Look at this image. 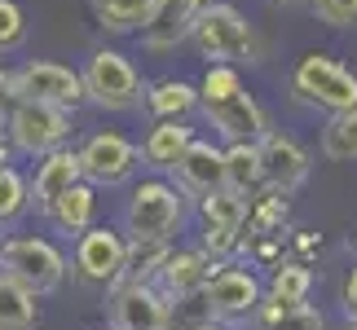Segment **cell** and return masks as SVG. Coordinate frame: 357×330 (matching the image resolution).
Returning <instances> with one entry per match:
<instances>
[{"mask_svg": "<svg viewBox=\"0 0 357 330\" xmlns=\"http://www.w3.org/2000/svg\"><path fill=\"white\" fill-rule=\"evenodd\" d=\"M190 220V198L176 189L168 176H146L132 181L128 203H123V238L128 242H176V233Z\"/></svg>", "mask_w": 357, "mask_h": 330, "instance_id": "cell-2", "label": "cell"}, {"mask_svg": "<svg viewBox=\"0 0 357 330\" xmlns=\"http://www.w3.org/2000/svg\"><path fill=\"white\" fill-rule=\"evenodd\" d=\"M212 269H216V260L203 256V246H176L172 242L168 256H163V265H159L155 286L172 299V304H181V299H195L203 291V282H208Z\"/></svg>", "mask_w": 357, "mask_h": 330, "instance_id": "cell-17", "label": "cell"}, {"mask_svg": "<svg viewBox=\"0 0 357 330\" xmlns=\"http://www.w3.org/2000/svg\"><path fill=\"white\" fill-rule=\"evenodd\" d=\"M168 246H172V242H128V256H123L119 282H155L163 256H168Z\"/></svg>", "mask_w": 357, "mask_h": 330, "instance_id": "cell-30", "label": "cell"}, {"mask_svg": "<svg viewBox=\"0 0 357 330\" xmlns=\"http://www.w3.org/2000/svg\"><path fill=\"white\" fill-rule=\"evenodd\" d=\"M195 136H199V128L190 119H150L146 136L137 141V150H142V168L168 176L172 163L185 155V146L195 141Z\"/></svg>", "mask_w": 357, "mask_h": 330, "instance_id": "cell-18", "label": "cell"}, {"mask_svg": "<svg viewBox=\"0 0 357 330\" xmlns=\"http://www.w3.org/2000/svg\"><path fill=\"white\" fill-rule=\"evenodd\" d=\"M36 326H40V295H31L9 273H0V330H36Z\"/></svg>", "mask_w": 357, "mask_h": 330, "instance_id": "cell-25", "label": "cell"}, {"mask_svg": "<svg viewBox=\"0 0 357 330\" xmlns=\"http://www.w3.org/2000/svg\"><path fill=\"white\" fill-rule=\"evenodd\" d=\"M106 322L115 330H172L176 304L155 282H115L106 286Z\"/></svg>", "mask_w": 357, "mask_h": 330, "instance_id": "cell-10", "label": "cell"}, {"mask_svg": "<svg viewBox=\"0 0 357 330\" xmlns=\"http://www.w3.org/2000/svg\"><path fill=\"white\" fill-rule=\"evenodd\" d=\"M98 194L102 189L98 185H89V181H75L66 194L49 207V225H53V233H62L66 242L75 238V233H84L89 225H98Z\"/></svg>", "mask_w": 357, "mask_h": 330, "instance_id": "cell-20", "label": "cell"}, {"mask_svg": "<svg viewBox=\"0 0 357 330\" xmlns=\"http://www.w3.org/2000/svg\"><path fill=\"white\" fill-rule=\"evenodd\" d=\"M269 5H273V9H309L313 0H269Z\"/></svg>", "mask_w": 357, "mask_h": 330, "instance_id": "cell-37", "label": "cell"}, {"mask_svg": "<svg viewBox=\"0 0 357 330\" xmlns=\"http://www.w3.org/2000/svg\"><path fill=\"white\" fill-rule=\"evenodd\" d=\"M75 181H84L75 146H58V150H49V155H40L36 168L26 172V212L45 220L49 207H53V203H58Z\"/></svg>", "mask_w": 357, "mask_h": 330, "instance_id": "cell-14", "label": "cell"}, {"mask_svg": "<svg viewBox=\"0 0 357 330\" xmlns=\"http://www.w3.org/2000/svg\"><path fill=\"white\" fill-rule=\"evenodd\" d=\"M203 317H216V322H252V313L260 308V299H265V278L243 265V260H221L208 282H203Z\"/></svg>", "mask_w": 357, "mask_h": 330, "instance_id": "cell-8", "label": "cell"}, {"mask_svg": "<svg viewBox=\"0 0 357 330\" xmlns=\"http://www.w3.org/2000/svg\"><path fill=\"white\" fill-rule=\"evenodd\" d=\"M318 246H322V238H313V233H296V260H305V256H313V251H318Z\"/></svg>", "mask_w": 357, "mask_h": 330, "instance_id": "cell-35", "label": "cell"}, {"mask_svg": "<svg viewBox=\"0 0 357 330\" xmlns=\"http://www.w3.org/2000/svg\"><path fill=\"white\" fill-rule=\"evenodd\" d=\"M168 181L181 189L185 198H203L212 194V189L225 185V146L212 141V136H195V141L185 146V155L172 163Z\"/></svg>", "mask_w": 357, "mask_h": 330, "instance_id": "cell-15", "label": "cell"}, {"mask_svg": "<svg viewBox=\"0 0 357 330\" xmlns=\"http://www.w3.org/2000/svg\"><path fill=\"white\" fill-rule=\"evenodd\" d=\"M98 330H115V326H111V322H106V326H98Z\"/></svg>", "mask_w": 357, "mask_h": 330, "instance_id": "cell-41", "label": "cell"}, {"mask_svg": "<svg viewBox=\"0 0 357 330\" xmlns=\"http://www.w3.org/2000/svg\"><path fill=\"white\" fill-rule=\"evenodd\" d=\"M260 150V172H265V185L282 189V194H296L300 185L313 176V155L300 136L282 132V128H269L265 136L256 141Z\"/></svg>", "mask_w": 357, "mask_h": 330, "instance_id": "cell-13", "label": "cell"}, {"mask_svg": "<svg viewBox=\"0 0 357 330\" xmlns=\"http://www.w3.org/2000/svg\"><path fill=\"white\" fill-rule=\"evenodd\" d=\"M349 246H353V251H357V233H353V238H349Z\"/></svg>", "mask_w": 357, "mask_h": 330, "instance_id": "cell-40", "label": "cell"}, {"mask_svg": "<svg viewBox=\"0 0 357 330\" xmlns=\"http://www.w3.org/2000/svg\"><path fill=\"white\" fill-rule=\"evenodd\" d=\"M340 330H357V317H344V326H340Z\"/></svg>", "mask_w": 357, "mask_h": 330, "instance_id": "cell-39", "label": "cell"}, {"mask_svg": "<svg viewBox=\"0 0 357 330\" xmlns=\"http://www.w3.org/2000/svg\"><path fill=\"white\" fill-rule=\"evenodd\" d=\"M128 256V238L115 225H89L71 238V273L89 286H115Z\"/></svg>", "mask_w": 357, "mask_h": 330, "instance_id": "cell-11", "label": "cell"}, {"mask_svg": "<svg viewBox=\"0 0 357 330\" xmlns=\"http://www.w3.org/2000/svg\"><path fill=\"white\" fill-rule=\"evenodd\" d=\"M79 79H84V106L102 110V115H128V110H142V93H146V75L137 71V62L123 49H93L84 66H79Z\"/></svg>", "mask_w": 357, "mask_h": 330, "instance_id": "cell-4", "label": "cell"}, {"mask_svg": "<svg viewBox=\"0 0 357 330\" xmlns=\"http://www.w3.org/2000/svg\"><path fill=\"white\" fill-rule=\"evenodd\" d=\"M0 273H9L13 282H22L31 295H53L62 291L71 278V256L62 251L45 233H9L0 242Z\"/></svg>", "mask_w": 357, "mask_h": 330, "instance_id": "cell-5", "label": "cell"}, {"mask_svg": "<svg viewBox=\"0 0 357 330\" xmlns=\"http://www.w3.org/2000/svg\"><path fill=\"white\" fill-rule=\"evenodd\" d=\"M79 155V172H84L89 185L98 189H119V185H132L137 172H142V150L128 132L119 128H98L89 132L84 141L75 146Z\"/></svg>", "mask_w": 357, "mask_h": 330, "instance_id": "cell-9", "label": "cell"}, {"mask_svg": "<svg viewBox=\"0 0 357 330\" xmlns=\"http://www.w3.org/2000/svg\"><path fill=\"white\" fill-rule=\"evenodd\" d=\"M287 216H291V194H282V189H273V185H260V189L247 194L243 233H282Z\"/></svg>", "mask_w": 357, "mask_h": 330, "instance_id": "cell-22", "label": "cell"}, {"mask_svg": "<svg viewBox=\"0 0 357 330\" xmlns=\"http://www.w3.org/2000/svg\"><path fill=\"white\" fill-rule=\"evenodd\" d=\"M287 93L309 110L335 115V110L357 106V71H349V66L340 58H331V53L309 49L305 58H296L291 75H287Z\"/></svg>", "mask_w": 357, "mask_h": 330, "instance_id": "cell-6", "label": "cell"}, {"mask_svg": "<svg viewBox=\"0 0 357 330\" xmlns=\"http://www.w3.org/2000/svg\"><path fill=\"white\" fill-rule=\"evenodd\" d=\"M185 45H195V53L203 62H229V66H256L260 62L256 26L247 22V13L238 5H229V0H208V5L199 9Z\"/></svg>", "mask_w": 357, "mask_h": 330, "instance_id": "cell-3", "label": "cell"}, {"mask_svg": "<svg viewBox=\"0 0 357 330\" xmlns=\"http://www.w3.org/2000/svg\"><path fill=\"white\" fill-rule=\"evenodd\" d=\"M252 322L256 330H326V317L313 304H273V299H260Z\"/></svg>", "mask_w": 357, "mask_h": 330, "instance_id": "cell-27", "label": "cell"}, {"mask_svg": "<svg viewBox=\"0 0 357 330\" xmlns=\"http://www.w3.org/2000/svg\"><path fill=\"white\" fill-rule=\"evenodd\" d=\"M181 330H234V326H229V322H216V317H199V322H190Z\"/></svg>", "mask_w": 357, "mask_h": 330, "instance_id": "cell-36", "label": "cell"}, {"mask_svg": "<svg viewBox=\"0 0 357 330\" xmlns=\"http://www.w3.org/2000/svg\"><path fill=\"white\" fill-rule=\"evenodd\" d=\"M313 18L331 31H353L357 26V0H313Z\"/></svg>", "mask_w": 357, "mask_h": 330, "instance_id": "cell-32", "label": "cell"}, {"mask_svg": "<svg viewBox=\"0 0 357 330\" xmlns=\"http://www.w3.org/2000/svg\"><path fill=\"white\" fill-rule=\"evenodd\" d=\"M340 304H344V317H357V269H349L344 286H340Z\"/></svg>", "mask_w": 357, "mask_h": 330, "instance_id": "cell-34", "label": "cell"}, {"mask_svg": "<svg viewBox=\"0 0 357 330\" xmlns=\"http://www.w3.org/2000/svg\"><path fill=\"white\" fill-rule=\"evenodd\" d=\"M318 150L331 163H357V106L326 115L322 132H318Z\"/></svg>", "mask_w": 357, "mask_h": 330, "instance_id": "cell-26", "label": "cell"}, {"mask_svg": "<svg viewBox=\"0 0 357 330\" xmlns=\"http://www.w3.org/2000/svg\"><path fill=\"white\" fill-rule=\"evenodd\" d=\"M309 295H313L309 260L282 256L278 265L269 269V278H265V299H273V304H309Z\"/></svg>", "mask_w": 357, "mask_h": 330, "instance_id": "cell-21", "label": "cell"}, {"mask_svg": "<svg viewBox=\"0 0 357 330\" xmlns=\"http://www.w3.org/2000/svg\"><path fill=\"white\" fill-rule=\"evenodd\" d=\"M26 216V172L18 163H0V233H9Z\"/></svg>", "mask_w": 357, "mask_h": 330, "instance_id": "cell-29", "label": "cell"}, {"mask_svg": "<svg viewBox=\"0 0 357 330\" xmlns=\"http://www.w3.org/2000/svg\"><path fill=\"white\" fill-rule=\"evenodd\" d=\"M26 45V9L18 0H0V58Z\"/></svg>", "mask_w": 357, "mask_h": 330, "instance_id": "cell-31", "label": "cell"}, {"mask_svg": "<svg viewBox=\"0 0 357 330\" xmlns=\"http://www.w3.org/2000/svg\"><path fill=\"white\" fill-rule=\"evenodd\" d=\"M13 102H18V88H13V66L0 62V128H5V119H9Z\"/></svg>", "mask_w": 357, "mask_h": 330, "instance_id": "cell-33", "label": "cell"}, {"mask_svg": "<svg viewBox=\"0 0 357 330\" xmlns=\"http://www.w3.org/2000/svg\"><path fill=\"white\" fill-rule=\"evenodd\" d=\"M13 88H18L22 102H45V106H62V110L84 106V79L66 62L26 58L13 66Z\"/></svg>", "mask_w": 357, "mask_h": 330, "instance_id": "cell-12", "label": "cell"}, {"mask_svg": "<svg viewBox=\"0 0 357 330\" xmlns=\"http://www.w3.org/2000/svg\"><path fill=\"white\" fill-rule=\"evenodd\" d=\"M0 132H5L13 159H40V155H49V150H58V146H71L75 110L45 106V102H22L18 97Z\"/></svg>", "mask_w": 357, "mask_h": 330, "instance_id": "cell-7", "label": "cell"}, {"mask_svg": "<svg viewBox=\"0 0 357 330\" xmlns=\"http://www.w3.org/2000/svg\"><path fill=\"white\" fill-rule=\"evenodd\" d=\"M142 110L150 119H195L199 115V84L195 79H181V75L146 79Z\"/></svg>", "mask_w": 357, "mask_h": 330, "instance_id": "cell-19", "label": "cell"}, {"mask_svg": "<svg viewBox=\"0 0 357 330\" xmlns=\"http://www.w3.org/2000/svg\"><path fill=\"white\" fill-rule=\"evenodd\" d=\"M195 203H199V225L203 229H234V233H243V225H247V194L221 185V189H212V194H203Z\"/></svg>", "mask_w": 357, "mask_h": 330, "instance_id": "cell-24", "label": "cell"}, {"mask_svg": "<svg viewBox=\"0 0 357 330\" xmlns=\"http://www.w3.org/2000/svg\"><path fill=\"white\" fill-rule=\"evenodd\" d=\"M13 159V150H9V141H5V132H0V163H9Z\"/></svg>", "mask_w": 357, "mask_h": 330, "instance_id": "cell-38", "label": "cell"}, {"mask_svg": "<svg viewBox=\"0 0 357 330\" xmlns=\"http://www.w3.org/2000/svg\"><path fill=\"white\" fill-rule=\"evenodd\" d=\"M225 185L238 189V194H252V189L265 185L256 141H229V146H225Z\"/></svg>", "mask_w": 357, "mask_h": 330, "instance_id": "cell-28", "label": "cell"}, {"mask_svg": "<svg viewBox=\"0 0 357 330\" xmlns=\"http://www.w3.org/2000/svg\"><path fill=\"white\" fill-rule=\"evenodd\" d=\"M155 0H93V22L106 36H142Z\"/></svg>", "mask_w": 357, "mask_h": 330, "instance_id": "cell-23", "label": "cell"}, {"mask_svg": "<svg viewBox=\"0 0 357 330\" xmlns=\"http://www.w3.org/2000/svg\"><path fill=\"white\" fill-rule=\"evenodd\" d=\"M208 0H155L150 9V22L142 26V49L146 53H172L190 40V26H195L199 9Z\"/></svg>", "mask_w": 357, "mask_h": 330, "instance_id": "cell-16", "label": "cell"}, {"mask_svg": "<svg viewBox=\"0 0 357 330\" xmlns=\"http://www.w3.org/2000/svg\"><path fill=\"white\" fill-rule=\"evenodd\" d=\"M199 115L221 136V146L260 141V136L273 128L269 110L247 88L243 66H229V62H208V71L199 75Z\"/></svg>", "mask_w": 357, "mask_h": 330, "instance_id": "cell-1", "label": "cell"}]
</instances>
